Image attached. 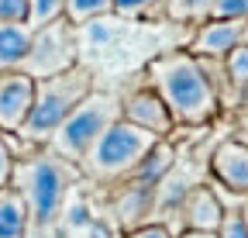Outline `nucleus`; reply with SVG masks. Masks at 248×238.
I'll return each instance as SVG.
<instances>
[{
  "instance_id": "nucleus-23",
  "label": "nucleus",
  "mask_w": 248,
  "mask_h": 238,
  "mask_svg": "<svg viewBox=\"0 0 248 238\" xmlns=\"http://www.w3.org/2000/svg\"><path fill=\"white\" fill-rule=\"evenodd\" d=\"M238 142L241 145H248V107L241 111V117H238Z\"/></svg>"
},
{
  "instance_id": "nucleus-7",
  "label": "nucleus",
  "mask_w": 248,
  "mask_h": 238,
  "mask_svg": "<svg viewBox=\"0 0 248 238\" xmlns=\"http://www.w3.org/2000/svg\"><path fill=\"white\" fill-rule=\"evenodd\" d=\"M35 100V79L24 73H0V135H17Z\"/></svg>"
},
{
  "instance_id": "nucleus-18",
  "label": "nucleus",
  "mask_w": 248,
  "mask_h": 238,
  "mask_svg": "<svg viewBox=\"0 0 248 238\" xmlns=\"http://www.w3.org/2000/svg\"><path fill=\"white\" fill-rule=\"evenodd\" d=\"M28 0H0V24H24Z\"/></svg>"
},
{
  "instance_id": "nucleus-1",
  "label": "nucleus",
  "mask_w": 248,
  "mask_h": 238,
  "mask_svg": "<svg viewBox=\"0 0 248 238\" xmlns=\"http://www.w3.org/2000/svg\"><path fill=\"white\" fill-rule=\"evenodd\" d=\"M148 79L172 117V125H203L217 111V90L207 73V63H200L190 52H166L148 63Z\"/></svg>"
},
{
  "instance_id": "nucleus-6",
  "label": "nucleus",
  "mask_w": 248,
  "mask_h": 238,
  "mask_svg": "<svg viewBox=\"0 0 248 238\" xmlns=\"http://www.w3.org/2000/svg\"><path fill=\"white\" fill-rule=\"evenodd\" d=\"M76 28L69 21H55L48 28L31 35V48L24 55V63L17 73L31 76V79H52L59 73H66L76 66Z\"/></svg>"
},
{
  "instance_id": "nucleus-15",
  "label": "nucleus",
  "mask_w": 248,
  "mask_h": 238,
  "mask_svg": "<svg viewBox=\"0 0 248 238\" xmlns=\"http://www.w3.org/2000/svg\"><path fill=\"white\" fill-rule=\"evenodd\" d=\"M114 11V0H66V17L73 28H83L90 21H100Z\"/></svg>"
},
{
  "instance_id": "nucleus-13",
  "label": "nucleus",
  "mask_w": 248,
  "mask_h": 238,
  "mask_svg": "<svg viewBox=\"0 0 248 238\" xmlns=\"http://www.w3.org/2000/svg\"><path fill=\"white\" fill-rule=\"evenodd\" d=\"M0 238H28V211L11 187L0 190Z\"/></svg>"
},
{
  "instance_id": "nucleus-14",
  "label": "nucleus",
  "mask_w": 248,
  "mask_h": 238,
  "mask_svg": "<svg viewBox=\"0 0 248 238\" xmlns=\"http://www.w3.org/2000/svg\"><path fill=\"white\" fill-rule=\"evenodd\" d=\"M62 14H66V0H28V21H24V28L35 35V32H42V28L62 21Z\"/></svg>"
},
{
  "instance_id": "nucleus-10",
  "label": "nucleus",
  "mask_w": 248,
  "mask_h": 238,
  "mask_svg": "<svg viewBox=\"0 0 248 238\" xmlns=\"http://www.w3.org/2000/svg\"><path fill=\"white\" fill-rule=\"evenodd\" d=\"M245 42V21H207L193 35V52L197 59H224L231 48Z\"/></svg>"
},
{
  "instance_id": "nucleus-12",
  "label": "nucleus",
  "mask_w": 248,
  "mask_h": 238,
  "mask_svg": "<svg viewBox=\"0 0 248 238\" xmlns=\"http://www.w3.org/2000/svg\"><path fill=\"white\" fill-rule=\"evenodd\" d=\"M31 48V32L24 24H0V73H17Z\"/></svg>"
},
{
  "instance_id": "nucleus-17",
  "label": "nucleus",
  "mask_w": 248,
  "mask_h": 238,
  "mask_svg": "<svg viewBox=\"0 0 248 238\" xmlns=\"http://www.w3.org/2000/svg\"><path fill=\"white\" fill-rule=\"evenodd\" d=\"M207 14L214 21H248V0H214Z\"/></svg>"
},
{
  "instance_id": "nucleus-8",
  "label": "nucleus",
  "mask_w": 248,
  "mask_h": 238,
  "mask_svg": "<svg viewBox=\"0 0 248 238\" xmlns=\"http://www.w3.org/2000/svg\"><path fill=\"white\" fill-rule=\"evenodd\" d=\"M121 121H128L155 138H162L169 128H172V117L166 111V104L155 97L152 90H135L131 97H124L121 100Z\"/></svg>"
},
{
  "instance_id": "nucleus-24",
  "label": "nucleus",
  "mask_w": 248,
  "mask_h": 238,
  "mask_svg": "<svg viewBox=\"0 0 248 238\" xmlns=\"http://www.w3.org/2000/svg\"><path fill=\"white\" fill-rule=\"evenodd\" d=\"M179 238H217V235H210V231H183Z\"/></svg>"
},
{
  "instance_id": "nucleus-2",
  "label": "nucleus",
  "mask_w": 248,
  "mask_h": 238,
  "mask_svg": "<svg viewBox=\"0 0 248 238\" xmlns=\"http://www.w3.org/2000/svg\"><path fill=\"white\" fill-rule=\"evenodd\" d=\"M76 169L55 156H35V159H14L11 169V190L21 197L28 211V228H59L66 193L73 187Z\"/></svg>"
},
{
  "instance_id": "nucleus-21",
  "label": "nucleus",
  "mask_w": 248,
  "mask_h": 238,
  "mask_svg": "<svg viewBox=\"0 0 248 238\" xmlns=\"http://www.w3.org/2000/svg\"><path fill=\"white\" fill-rule=\"evenodd\" d=\"M217 238H248V231H245V224H241L238 211H234V214H224L221 228H217Z\"/></svg>"
},
{
  "instance_id": "nucleus-19",
  "label": "nucleus",
  "mask_w": 248,
  "mask_h": 238,
  "mask_svg": "<svg viewBox=\"0 0 248 238\" xmlns=\"http://www.w3.org/2000/svg\"><path fill=\"white\" fill-rule=\"evenodd\" d=\"M155 4H159V0H114V11L124 14V17H138V14L155 11Z\"/></svg>"
},
{
  "instance_id": "nucleus-25",
  "label": "nucleus",
  "mask_w": 248,
  "mask_h": 238,
  "mask_svg": "<svg viewBox=\"0 0 248 238\" xmlns=\"http://www.w3.org/2000/svg\"><path fill=\"white\" fill-rule=\"evenodd\" d=\"M238 218H241V224H245V231H248V197H245V204H241V211H238Z\"/></svg>"
},
{
  "instance_id": "nucleus-20",
  "label": "nucleus",
  "mask_w": 248,
  "mask_h": 238,
  "mask_svg": "<svg viewBox=\"0 0 248 238\" xmlns=\"http://www.w3.org/2000/svg\"><path fill=\"white\" fill-rule=\"evenodd\" d=\"M11 169H14V152H11L7 138L0 135V190H7V183H11Z\"/></svg>"
},
{
  "instance_id": "nucleus-4",
  "label": "nucleus",
  "mask_w": 248,
  "mask_h": 238,
  "mask_svg": "<svg viewBox=\"0 0 248 238\" xmlns=\"http://www.w3.org/2000/svg\"><path fill=\"white\" fill-rule=\"evenodd\" d=\"M121 117V97L117 94H107V90H90L73 111L69 117L59 125V131L48 138V148L52 156L76 166L86 152L90 145L97 142L114 121Z\"/></svg>"
},
{
  "instance_id": "nucleus-22",
  "label": "nucleus",
  "mask_w": 248,
  "mask_h": 238,
  "mask_svg": "<svg viewBox=\"0 0 248 238\" xmlns=\"http://www.w3.org/2000/svg\"><path fill=\"white\" fill-rule=\"evenodd\" d=\"M124 238H172V231L166 224H138L135 231H128Z\"/></svg>"
},
{
  "instance_id": "nucleus-9",
  "label": "nucleus",
  "mask_w": 248,
  "mask_h": 238,
  "mask_svg": "<svg viewBox=\"0 0 248 238\" xmlns=\"http://www.w3.org/2000/svg\"><path fill=\"white\" fill-rule=\"evenodd\" d=\"M210 169L224 190L248 197V145H241L238 138L221 142L210 156Z\"/></svg>"
},
{
  "instance_id": "nucleus-16",
  "label": "nucleus",
  "mask_w": 248,
  "mask_h": 238,
  "mask_svg": "<svg viewBox=\"0 0 248 238\" xmlns=\"http://www.w3.org/2000/svg\"><path fill=\"white\" fill-rule=\"evenodd\" d=\"M224 66H228L231 86H234L238 94H248V42H241L238 48H231L224 55Z\"/></svg>"
},
{
  "instance_id": "nucleus-5",
  "label": "nucleus",
  "mask_w": 248,
  "mask_h": 238,
  "mask_svg": "<svg viewBox=\"0 0 248 238\" xmlns=\"http://www.w3.org/2000/svg\"><path fill=\"white\" fill-rule=\"evenodd\" d=\"M159 145V138L128 125V121H117L90 145V152L76 162L83 176H90V180H121V176H131L145 156L152 152V148Z\"/></svg>"
},
{
  "instance_id": "nucleus-26",
  "label": "nucleus",
  "mask_w": 248,
  "mask_h": 238,
  "mask_svg": "<svg viewBox=\"0 0 248 238\" xmlns=\"http://www.w3.org/2000/svg\"><path fill=\"white\" fill-rule=\"evenodd\" d=\"M245 42H248V21H245Z\"/></svg>"
},
{
  "instance_id": "nucleus-3",
  "label": "nucleus",
  "mask_w": 248,
  "mask_h": 238,
  "mask_svg": "<svg viewBox=\"0 0 248 238\" xmlns=\"http://www.w3.org/2000/svg\"><path fill=\"white\" fill-rule=\"evenodd\" d=\"M93 90V76L79 66L66 69V73H59L52 79H38L35 83V100H31V111L24 117V125H21V138L24 142H48L59 125L69 117V111Z\"/></svg>"
},
{
  "instance_id": "nucleus-11",
  "label": "nucleus",
  "mask_w": 248,
  "mask_h": 238,
  "mask_svg": "<svg viewBox=\"0 0 248 238\" xmlns=\"http://www.w3.org/2000/svg\"><path fill=\"white\" fill-rule=\"evenodd\" d=\"M224 214H228V211L221 207V200H217L214 190L197 187V190L186 193V204H183L186 231H210V235H217V228H221Z\"/></svg>"
}]
</instances>
